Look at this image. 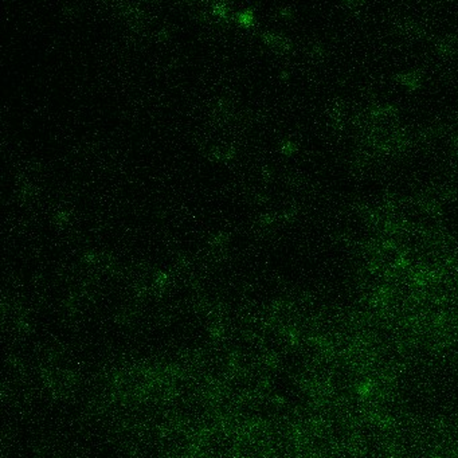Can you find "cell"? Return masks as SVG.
<instances>
[{
  "instance_id": "obj_1",
  "label": "cell",
  "mask_w": 458,
  "mask_h": 458,
  "mask_svg": "<svg viewBox=\"0 0 458 458\" xmlns=\"http://www.w3.org/2000/svg\"><path fill=\"white\" fill-rule=\"evenodd\" d=\"M437 50L442 55H451L458 50V39L453 35H447L437 42Z\"/></svg>"
},
{
  "instance_id": "obj_2",
  "label": "cell",
  "mask_w": 458,
  "mask_h": 458,
  "mask_svg": "<svg viewBox=\"0 0 458 458\" xmlns=\"http://www.w3.org/2000/svg\"><path fill=\"white\" fill-rule=\"evenodd\" d=\"M397 81L401 82L403 86L408 89H417L421 86V76L419 73H407V74H399L397 76Z\"/></svg>"
}]
</instances>
